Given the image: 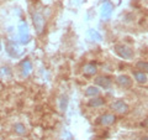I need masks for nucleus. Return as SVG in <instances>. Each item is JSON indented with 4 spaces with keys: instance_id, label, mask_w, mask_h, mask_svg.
<instances>
[{
    "instance_id": "f257e3e1",
    "label": "nucleus",
    "mask_w": 148,
    "mask_h": 140,
    "mask_svg": "<svg viewBox=\"0 0 148 140\" xmlns=\"http://www.w3.org/2000/svg\"><path fill=\"white\" fill-rule=\"evenodd\" d=\"M114 50H115V52H116V55L123 60H132L133 56H135L133 50H131L128 46L123 45V44H116L114 46Z\"/></svg>"
},
{
    "instance_id": "f03ea898",
    "label": "nucleus",
    "mask_w": 148,
    "mask_h": 140,
    "mask_svg": "<svg viewBox=\"0 0 148 140\" xmlns=\"http://www.w3.org/2000/svg\"><path fill=\"white\" fill-rule=\"evenodd\" d=\"M34 26H35V30L37 34H42V31L45 29V17L40 12H36L34 14Z\"/></svg>"
},
{
    "instance_id": "7ed1b4c3",
    "label": "nucleus",
    "mask_w": 148,
    "mask_h": 140,
    "mask_svg": "<svg viewBox=\"0 0 148 140\" xmlns=\"http://www.w3.org/2000/svg\"><path fill=\"white\" fill-rule=\"evenodd\" d=\"M111 108H112L115 112H117L120 114H125L128 112V105L125 103L123 100L119 99V100H115L112 104H111Z\"/></svg>"
},
{
    "instance_id": "20e7f679",
    "label": "nucleus",
    "mask_w": 148,
    "mask_h": 140,
    "mask_svg": "<svg viewBox=\"0 0 148 140\" xmlns=\"http://www.w3.org/2000/svg\"><path fill=\"white\" fill-rule=\"evenodd\" d=\"M18 34H20V40L22 44H27L30 40V34L29 30H27V26L25 22H21L20 26H18Z\"/></svg>"
},
{
    "instance_id": "39448f33",
    "label": "nucleus",
    "mask_w": 148,
    "mask_h": 140,
    "mask_svg": "<svg viewBox=\"0 0 148 140\" xmlns=\"http://www.w3.org/2000/svg\"><path fill=\"white\" fill-rule=\"evenodd\" d=\"M116 82H117V85L120 87H123V88H128V87H131V85H132V79L130 78L128 76H126V74H121V76H119L116 78Z\"/></svg>"
},
{
    "instance_id": "423d86ee",
    "label": "nucleus",
    "mask_w": 148,
    "mask_h": 140,
    "mask_svg": "<svg viewBox=\"0 0 148 140\" xmlns=\"http://www.w3.org/2000/svg\"><path fill=\"white\" fill-rule=\"evenodd\" d=\"M115 115L114 114H104L99 118V123L101 125H111L115 123Z\"/></svg>"
},
{
    "instance_id": "0eeeda50",
    "label": "nucleus",
    "mask_w": 148,
    "mask_h": 140,
    "mask_svg": "<svg viewBox=\"0 0 148 140\" xmlns=\"http://www.w3.org/2000/svg\"><path fill=\"white\" fill-rule=\"evenodd\" d=\"M95 83L98 86H100L101 88H104V89H108V88L111 87V79L109 77H98L95 79Z\"/></svg>"
},
{
    "instance_id": "6e6552de",
    "label": "nucleus",
    "mask_w": 148,
    "mask_h": 140,
    "mask_svg": "<svg viewBox=\"0 0 148 140\" xmlns=\"http://www.w3.org/2000/svg\"><path fill=\"white\" fill-rule=\"evenodd\" d=\"M21 68H22V74H24V76H29L31 69H32V63L29 60H25V61L21 62Z\"/></svg>"
},
{
    "instance_id": "1a4fd4ad",
    "label": "nucleus",
    "mask_w": 148,
    "mask_h": 140,
    "mask_svg": "<svg viewBox=\"0 0 148 140\" xmlns=\"http://www.w3.org/2000/svg\"><path fill=\"white\" fill-rule=\"evenodd\" d=\"M14 132H15V134L17 135H26L27 134V129L26 127L22 123H16L15 125H14Z\"/></svg>"
},
{
    "instance_id": "9d476101",
    "label": "nucleus",
    "mask_w": 148,
    "mask_h": 140,
    "mask_svg": "<svg viewBox=\"0 0 148 140\" xmlns=\"http://www.w3.org/2000/svg\"><path fill=\"white\" fill-rule=\"evenodd\" d=\"M92 99H89V102H88V105L89 107H94V108H96V107H101V105H104V99L103 98H94V97H91Z\"/></svg>"
},
{
    "instance_id": "9b49d317",
    "label": "nucleus",
    "mask_w": 148,
    "mask_h": 140,
    "mask_svg": "<svg viewBox=\"0 0 148 140\" xmlns=\"http://www.w3.org/2000/svg\"><path fill=\"white\" fill-rule=\"evenodd\" d=\"M96 73V66L94 63H88L84 66V74L86 76H92Z\"/></svg>"
},
{
    "instance_id": "f8f14e48",
    "label": "nucleus",
    "mask_w": 148,
    "mask_h": 140,
    "mask_svg": "<svg viewBox=\"0 0 148 140\" xmlns=\"http://www.w3.org/2000/svg\"><path fill=\"white\" fill-rule=\"evenodd\" d=\"M99 93H100V91L98 89V87L90 86V87H88V88H86L85 96H86V97H95V96H98Z\"/></svg>"
},
{
    "instance_id": "ddd939ff",
    "label": "nucleus",
    "mask_w": 148,
    "mask_h": 140,
    "mask_svg": "<svg viewBox=\"0 0 148 140\" xmlns=\"http://www.w3.org/2000/svg\"><path fill=\"white\" fill-rule=\"evenodd\" d=\"M135 79L138 83H141V85H145V83H147V81H148L146 73H143V72H136L135 73Z\"/></svg>"
},
{
    "instance_id": "4468645a",
    "label": "nucleus",
    "mask_w": 148,
    "mask_h": 140,
    "mask_svg": "<svg viewBox=\"0 0 148 140\" xmlns=\"http://www.w3.org/2000/svg\"><path fill=\"white\" fill-rule=\"evenodd\" d=\"M111 9H112V8H111L110 4H109V3H106L105 5L103 6V11H101V14H103V17H105V19L110 17V15H111V11H112V10H111Z\"/></svg>"
},
{
    "instance_id": "2eb2a0df",
    "label": "nucleus",
    "mask_w": 148,
    "mask_h": 140,
    "mask_svg": "<svg viewBox=\"0 0 148 140\" xmlns=\"http://www.w3.org/2000/svg\"><path fill=\"white\" fill-rule=\"evenodd\" d=\"M136 67H137V69H141V72L148 73V62H146V61H140V62H137Z\"/></svg>"
},
{
    "instance_id": "dca6fc26",
    "label": "nucleus",
    "mask_w": 148,
    "mask_h": 140,
    "mask_svg": "<svg viewBox=\"0 0 148 140\" xmlns=\"http://www.w3.org/2000/svg\"><path fill=\"white\" fill-rule=\"evenodd\" d=\"M68 107V97L67 96H62L61 98V110H66Z\"/></svg>"
},
{
    "instance_id": "f3484780",
    "label": "nucleus",
    "mask_w": 148,
    "mask_h": 140,
    "mask_svg": "<svg viewBox=\"0 0 148 140\" xmlns=\"http://www.w3.org/2000/svg\"><path fill=\"white\" fill-rule=\"evenodd\" d=\"M1 74H4V76H5V74H9V76H10V69H9V67H1L0 68V76H1Z\"/></svg>"
},
{
    "instance_id": "a211bd4d",
    "label": "nucleus",
    "mask_w": 148,
    "mask_h": 140,
    "mask_svg": "<svg viewBox=\"0 0 148 140\" xmlns=\"http://www.w3.org/2000/svg\"><path fill=\"white\" fill-rule=\"evenodd\" d=\"M141 140H148V135H146V137H143Z\"/></svg>"
},
{
    "instance_id": "6ab92c4d",
    "label": "nucleus",
    "mask_w": 148,
    "mask_h": 140,
    "mask_svg": "<svg viewBox=\"0 0 148 140\" xmlns=\"http://www.w3.org/2000/svg\"><path fill=\"white\" fill-rule=\"evenodd\" d=\"M0 51H1V42H0Z\"/></svg>"
}]
</instances>
